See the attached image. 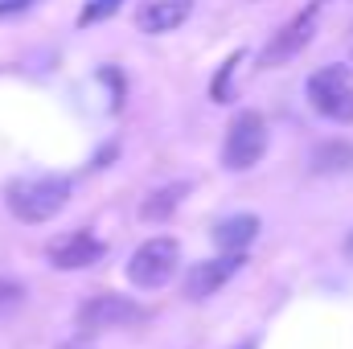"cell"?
I'll list each match as a JSON object with an SVG mask.
<instances>
[{
	"mask_svg": "<svg viewBox=\"0 0 353 349\" xmlns=\"http://www.w3.org/2000/svg\"><path fill=\"white\" fill-rule=\"evenodd\" d=\"M267 152V123L259 111H243L230 119V132H226V144H222V165L226 169H251L259 165V157Z\"/></svg>",
	"mask_w": 353,
	"mask_h": 349,
	"instance_id": "3",
	"label": "cell"
},
{
	"mask_svg": "<svg viewBox=\"0 0 353 349\" xmlns=\"http://www.w3.org/2000/svg\"><path fill=\"white\" fill-rule=\"evenodd\" d=\"M312 165H316V173H350L353 169V144H345V140L325 144Z\"/></svg>",
	"mask_w": 353,
	"mask_h": 349,
	"instance_id": "11",
	"label": "cell"
},
{
	"mask_svg": "<svg viewBox=\"0 0 353 349\" xmlns=\"http://www.w3.org/2000/svg\"><path fill=\"white\" fill-rule=\"evenodd\" d=\"M189 12H193V0H148L136 12V25L144 33H173Z\"/></svg>",
	"mask_w": 353,
	"mask_h": 349,
	"instance_id": "9",
	"label": "cell"
},
{
	"mask_svg": "<svg viewBox=\"0 0 353 349\" xmlns=\"http://www.w3.org/2000/svg\"><path fill=\"white\" fill-rule=\"evenodd\" d=\"M259 235V218L255 214H234V218H222L214 226V243L226 251V255H243Z\"/></svg>",
	"mask_w": 353,
	"mask_h": 349,
	"instance_id": "10",
	"label": "cell"
},
{
	"mask_svg": "<svg viewBox=\"0 0 353 349\" xmlns=\"http://www.w3.org/2000/svg\"><path fill=\"white\" fill-rule=\"evenodd\" d=\"M33 0H0V17H8V12H21V8H29Z\"/></svg>",
	"mask_w": 353,
	"mask_h": 349,
	"instance_id": "15",
	"label": "cell"
},
{
	"mask_svg": "<svg viewBox=\"0 0 353 349\" xmlns=\"http://www.w3.org/2000/svg\"><path fill=\"white\" fill-rule=\"evenodd\" d=\"M308 99L325 119L353 123V70L345 66H325L308 79Z\"/></svg>",
	"mask_w": 353,
	"mask_h": 349,
	"instance_id": "2",
	"label": "cell"
},
{
	"mask_svg": "<svg viewBox=\"0 0 353 349\" xmlns=\"http://www.w3.org/2000/svg\"><path fill=\"white\" fill-rule=\"evenodd\" d=\"M243 267V255H222V259H205L197 263L193 271H189V279H185V292H189V300H205V296H214L234 271Z\"/></svg>",
	"mask_w": 353,
	"mask_h": 349,
	"instance_id": "8",
	"label": "cell"
},
{
	"mask_svg": "<svg viewBox=\"0 0 353 349\" xmlns=\"http://www.w3.org/2000/svg\"><path fill=\"white\" fill-rule=\"evenodd\" d=\"M176 243L173 239H148L144 247H136L132 251V259H128V279L136 283V288H161V283H169L176 271Z\"/></svg>",
	"mask_w": 353,
	"mask_h": 349,
	"instance_id": "5",
	"label": "cell"
},
{
	"mask_svg": "<svg viewBox=\"0 0 353 349\" xmlns=\"http://www.w3.org/2000/svg\"><path fill=\"white\" fill-rule=\"evenodd\" d=\"M316 12H321V0H316V4H308L300 17H292V21H288V25H283V29H279V33H275V37L263 46V54H259V66H267V70H271V66H283L288 58H296V54H300L308 41H312Z\"/></svg>",
	"mask_w": 353,
	"mask_h": 349,
	"instance_id": "6",
	"label": "cell"
},
{
	"mask_svg": "<svg viewBox=\"0 0 353 349\" xmlns=\"http://www.w3.org/2000/svg\"><path fill=\"white\" fill-rule=\"evenodd\" d=\"M4 201L21 222H50L66 210L70 201V181L58 173H33L17 177L4 185Z\"/></svg>",
	"mask_w": 353,
	"mask_h": 349,
	"instance_id": "1",
	"label": "cell"
},
{
	"mask_svg": "<svg viewBox=\"0 0 353 349\" xmlns=\"http://www.w3.org/2000/svg\"><path fill=\"white\" fill-rule=\"evenodd\" d=\"M239 349H255V346H239Z\"/></svg>",
	"mask_w": 353,
	"mask_h": 349,
	"instance_id": "18",
	"label": "cell"
},
{
	"mask_svg": "<svg viewBox=\"0 0 353 349\" xmlns=\"http://www.w3.org/2000/svg\"><path fill=\"white\" fill-rule=\"evenodd\" d=\"M140 321H148V312H144L136 300L119 296V292L90 296L87 304L79 308V329H83V337L107 333V329H128V325H140Z\"/></svg>",
	"mask_w": 353,
	"mask_h": 349,
	"instance_id": "4",
	"label": "cell"
},
{
	"mask_svg": "<svg viewBox=\"0 0 353 349\" xmlns=\"http://www.w3.org/2000/svg\"><path fill=\"white\" fill-rule=\"evenodd\" d=\"M99 259H103V243L90 230H79V235H70V239H62V243L50 247V263L58 271H83V267H90V263H99Z\"/></svg>",
	"mask_w": 353,
	"mask_h": 349,
	"instance_id": "7",
	"label": "cell"
},
{
	"mask_svg": "<svg viewBox=\"0 0 353 349\" xmlns=\"http://www.w3.org/2000/svg\"><path fill=\"white\" fill-rule=\"evenodd\" d=\"M119 4H123V0H90L87 8L79 12V25H94V21H103V17L119 12Z\"/></svg>",
	"mask_w": 353,
	"mask_h": 349,
	"instance_id": "13",
	"label": "cell"
},
{
	"mask_svg": "<svg viewBox=\"0 0 353 349\" xmlns=\"http://www.w3.org/2000/svg\"><path fill=\"white\" fill-rule=\"evenodd\" d=\"M345 255H350V263H353V235H350V243H345Z\"/></svg>",
	"mask_w": 353,
	"mask_h": 349,
	"instance_id": "17",
	"label": "cell"
},
{
	"mask_svg": "<svg viewBox=\"0 0 353 349\" xmlns=\"http://www.w3.org/2000/svg\"><path fill=\"white\" fill-rule=\"evenodd\" d=\"M185 189H189V185H165L152 201L140 206V214H144V218H169V214L176 210V201L185 197Z\"/></svg>",
	"mask_w": 353,
	"mask_h": 349,
	"instance_id": "12",
	"label": "cell"
},
{
	"mask_svg": "<svg viewBox=\"0 0 353 349\" xmlns=\"http://www.w3.org/2000/svg\"><path fill=\"white\" fill-rule=\"evenodd\" d=\"M58 349H94V346H90L87 337H74V341H66V346H58Z\"/></svg>",
	"mask_w": 353,
	"mask_h": 349,
	"instance_id": "16",
	"label": "cell"
},
{
	"mask_svg": "<svg viewBox=\"0 0 353 349\" xmlns=\"http://www.w3.org/2000/svg\"><path fill=\"white\" fill-rule=\"evenodd\" d=\"M21 300H25V288L17 279H0V317L12 312V308H21Z\"/></svg>",
	"mask_w": 353,
	"mask_h": 349,
	"instance_id": "14",
	"label": "cell"
}]
</instances>
